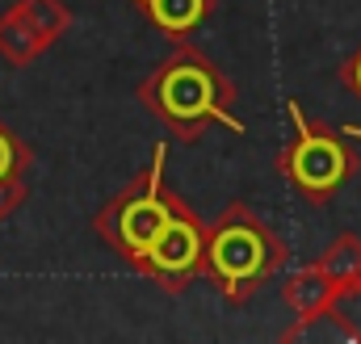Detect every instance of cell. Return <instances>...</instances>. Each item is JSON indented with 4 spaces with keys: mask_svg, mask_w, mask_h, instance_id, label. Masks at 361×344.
I'll return each mask as SVG.
<instances>
[{
    "mask_svg": "<svg viewBox=\"0 0 361 344\" xmlns=\"http://www.w3.org/2000/svg\"><path fill=\"white\" fill-rule=\"evenodd\" d=\"M135 97L180 143H197L210 126H227L231 135H244V122L235 118V97H240L235 85L189 38L177 42V51L147 80H139Z\"/></svg>",
    "mask_w": 361,
    "mask_h": 344,
    "instance_id": "1",
    "label": "cell"
},
{
    "mask_svg": "<svg viewBox=\"0 0 361 344\" xmlns=\"http://www.w3.org/2000/svg\"><path fill=\"white\" fill-rule=\"evenodd\" d=\"M290 248L248 202H227L214 223H206V273L231 307H244L286 269Z\"/></svg>",
    "mask_w": 361,
    "mask_h": 344,
    "instance_id": "2",
    "label": "cell"
},
{
    "mask_svg": "<svg viewBox=\"0 0 361 344\" xmlns=\"http://www.w3.org/2000/svg\"><path fill=\"white\" fill-rule=\"evenodd\" d=\"M164 164H169V147L160 143L152 164L139 176H130L89 223L92 235L114 257L126 260L130 269L143 260V252L152 248V240L169 227V219L177 214V206H180V193H173L169 180H164Z\"/></svg>",
    "mask_w": 361,
    "mask_h": 344,
    "instance_id": "3",
    "label": "cell"
},
{
    "mask_svg": "<svg viewBox=\"0 0 361 344\" xmlns=\"http://www.w3.org/2000/svg\"><path fill=\"white\" fill-rule=\"evenodd\" d=\"M286 113L294 122V139L277 152V172L281 180L311 206H328L361 168L357 147L349 135L315 122L298 101H286Z\"/></svg>",
    "mask_w": 361,
    "mask_h": 344,
    "instance_id": "4",
    "label": "cell"
},
{
    "mask_svg": "<svg viewBox=\"0 0 361 344\" xmlns=\"http://www.w3.org/2000/svg\"><path fill=\"white\" fill-rule=\"evenodd\" d=\"M135 273L156 281L164 294H185L193 281H202V273H206V223L189 210L185 197H180L177 214L169 219V227L152 240V248L135 264Z\"/></svg>",
    "mask_w": 361,
    "mask_h": 344,
    "instance_id": "5",
    "label": "cell"
},
{
    "mask_svg": "<svg viewBox=\"0 0 361 344\" xmlns=\"http://www.w3.org/2000/svg\"><path fill=\"white\" fill-rule=\"evenodd\" d=\"M336 298H341V285H336L315 260L302 264V269H294V273L281 281V302L294 311V324L281 332V340H298L311 324L328 319V311H332Z\"/></svg>",
    "mask_w": 361,
    "mask_h": 344,
    "instance_id": "6",
    "label": "cell"
},
{
    "mask_svg": "<svg viewBox=\"0 0 361 344\" xmlns=\"http://www.w3.org/2000/svg\"><path fill=\"white\" fill-rule=\"evenodd\" d=\"M126 4H139L152 30H160L169 42H185L214 8V0H126Z\"/></svg>",
    "mask_w": 361,
    "mask_h": 344,
    "instance_id": "7",
    "label": "cell"
},
{
    "mask_svg": "<svg viewBox=\"0 0 361 344\" xmlns=\"http://www.w3.org/2000/svg\"><path fill=\"white\" fill-rule=\"evenodd\" d=\"M51 51V42L25 21V13L17 8V0L0 13V59L13 68H30L34 59H42Z\"/></svg>",
    "mask_w": 361,
    "mask_h": 344,
    "instance_id": "8",
    "label": "cell"
},
{
    "mask_svg": "<svg viewBox=\"0 0 361 344\" xmlns=\"http://www.w3.org/2000/svg\"><path fill=\"white\" fill-rule=\"evenodd\" d=\"M315 264H319L341 290H361V235H353V231L336 235V240L315 257Z\"/></svg>",
    "mask_w": 361,
    "mask_h": 344,
    "instance_id": "9",
    "label": "cell"
},
{
    "mask_svg": "<svg viewBox=\"0 0 361 344\" xmlns=\"http://www.w3.org/2000/svg\"><path fill=\"white\" fill-rule=\"evenodd\" d=\"M17 8L25 13V21L55 47L68 30H72V8L63 0H17Z\"/></svg>",
    "mask_w": 361,
    "mask_h": 344,
    "instance_id": "10",
    "label": "cell"
},
{
    "mask_svg": "<svg viewBox=\"0 0 361 344\" xmlns=\"http://www.w3.org/2000/svg\"><path fill=\"white\" fill-rule=\"evenodd\" d=\"M13 172H30V147L0 122V176H13Z\"/></svg>",
    "mask_w": 361,
    "mask_h": 344,
    "instance_id": "11",
    "label": "cell"
},
{
    "mask_svg": "<svg viewBox=\"0 0 361 344\" xmlns=\"http://www.w3.org/2000/svg\"><path fill=\"white\" fill-rule=\"evenodd\" d=\"M30 172H13V176H0V223L13 219L21 210V202L30 197Z\"/></svg>",
    "mask_w": 361,
    "mask_h": 344,
    "instance_id": "12",
    "label": "cell"
},
{
    "mask_svg": "<svg viewBox=\"0 0 361 344\" xmlns=\"http://www.w3.org/2000/svg\"><path fill=\"white\" fill-rule=\"evenodd\" d=\"M341 85H345L361 101V47L349 55V59H345V63H341Z\"/></svg>",
    "mask_w": 361,
    "mask_h": 344,
    "instance_id": "13",
    "label": "cell"
}]
</instances>
